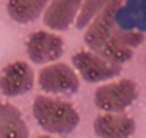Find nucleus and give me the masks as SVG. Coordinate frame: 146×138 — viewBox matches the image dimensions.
<instances>
[{
  "label": "nucleus",
  "instance_id": "obj_1",
  "mask_svg": "<svg viewBox=\"0 0 146 138\" xmlns=\"http://www.w3.org/2000/svg\"><path fill=\"white\" fill-rule=\"evenodd\" d=\"M33 115L37 124L50 134H69L80 122V115L72 104L46 95L36 96Z\"/></svg>",
  "mask_w": 146,
  "mask_h": 138
},
{
  "label": "nucleus",
  "instance_id": "obj_14",
  "mask_svg": "<svg viewBox=\"0 0 146 138\" xmlns=\"http://www.w3.org/2000/svg\"><path fill=\"white\" fill-rule=\"evenodd\" d=\"M36 138H52V137H49V135H39V137H36Z\"/></svg>",
  "mask_w": 146,
  "mask_h": 138
},
{
  "label": "nucleus",
  "instance_id": "obj_9",
  "mask_svg": "<svg viewBox=\"0 0 146 138\" xmlns=\"http://www.w3.org/2000/svg\"><path fill=\"white\" fill-rule=\"evenodd\" d=\"M80 5H82L80 2L54 0L44 10L43 23L53 30H66L75 22Z\"/></svg>",
  "mask_w": 146,
  "mask_h": 138
},
{
  "label": "nucleus",
  "instance_id": "obj_6",
  "mask_svg": "<svg viewBox=\"0 0 146 138\" xmlns=\"http://www.w3.org/2000/svg\"><path fill=\"white\" fill-rule=\"evenodd\" d=\"M35 85V74L29 63L15 60L0 72V91L6 96H20L27 94Z\"/></svg>",
  "mask_w": 146,
  "mask_h": 138
},
{
  "label": "nucleus",
  "instance_id": "obj_13",
  "mask_svg": "<svg viewBox=\"0 0 146 138\" xmlns=\"http://www.w3.org/2000/svg\"><path fill=\"white\" fill-rule=\"evenodd\" d=\"M116 33L119 36V39L126 45L129 46L130 49H135L137 48L142 40H143V35L140 32H133V30H122V29H116Z\"/></svg>",
  "mask_w": 146,
  "mask_h": 138
},
{
  "label": "nucleus",
  "instance_id": "obj_8",
  "mask_svg": "<svg viewBox=\"0 0 146 138\" xmlns=\"http://www.w3.org/2000/svg\"><path fill=\"white\" fill-rule=\"evenodd\" d=\"M93 129L100 138H130L136 131V124L123 114H102L95 119Z\"/></svg>",
  "mask_w": 146,
  "mask_h": 138
},
{
  "label": "nucleus",
  "instance_id": "obj_11",
  "mask_svg": "<svg viewBox=\"0 0 146 138\" xmlns=\"http://www.w3.org/2000/svg\"><path fill=\"white\" fill-rule=\"evenodd\" d=\"M46 2L43 0H16L6 5V10L9 16L22 25H26L32 20H36L46 7Z\"/></svg>",
  "mask_w": 146,
  "mask_h": 138
},
{
  "label": "nucleus",
  "instance_id": "obj_2",
  "mask_svg": "<svg viewBox=\"0 0 146 138\" xmlns=\"http://www.w3.org/2000/svg\"><path fill=\"white\" fill-rule=\"evenodd\" d=\"M139 96V85L129 78L100 85L95 91V104L106 114H117L129 108Z\"/></svg>",
  "mask_w": 146,
  "mask_h": 138
},
{
  "label": "nucleus",
  "instance_id": "obj_3",
  "mask_svg": "<svg viewBox=\"0 0 146 138\" xmlns=\"http://www.w3.org/2000/svg\"><path fill=\"white\" fill-rule=\"evenodd\" d=\"M72 63L80 76L89 84L112 79L120 74V66L108 62L90 50H79L72 56Z\"/></svg>",
  "mask_w": 146,
  "mask_h": 138
},
{
  "label": "nucleus",
  "instance_id": "obj_12",
  "mask_svg": "<svg viewBox=\"0 0 146 138\" xmlns=\"http://www.w3.org/2000/svg\"><path fill=\"white\" fill-rule=\"evenodd\" d=\"M103 6H105V2H99V0H89V2L80 5L79 15L76 19V27L78 29L86 27L92 22V19L100 12Z\"/></svg>",
  "mask_w": 146,
  "mask_h": 138
},
{
  "label": "nucleus",
  "instance_id": "obj_7",
  "mask_svg": "<svg viewBox=\"0 0 146 138\" xmlns=\"http://www.w3.org/2000/svg\"><path fill=\"white\" fill-rule=\"evenodd\" d=\"M26 52L37 65L54 62L63 53V39L52 32L36 30L26 40Z\"/></svg>",
  "mask_w": 146,
  "mask_h": 138
},
{
  "label": "nucleus",
  "instance_id": "obj_10",
  "mask_svg": "<svg viewBox=\"0 0 146 138\" xmlns=\"http://www.w3.org/2000/svg\"><path fill=\"white\" fill-rule=\"evenodd\" d=\"M0 138H29L22 112L9 102H0Z\"/></svg>",
  "mask_w": 146,
  "mask_h": 138
},
{
  "label": "nucleus",
  "instance_id": "obj_4",
  "mask_svg": "<svg viewBox=\"0 0 146 138\" xmlns=\"http://www.w3.org/2000/svg\"><path fill=\"white\" fill-rule=\"evenodd\" d=\"M39 86L50 94H75L80 86V81L75 69L66 63H52L40 69Z\"/></svg>",
  "mask_w": 146,
  "mask_h": 138
},
{
  "label": "nucleus",
  "instance_id": "obj_5",
  "mask_svg": "<svg viewBox=\"0 0 146 138\" xmlns=\"http://www.w3.org/2000/svg\"><path fill=\"white\" fill-rule=\"evenodd\" d=\"M120 7L119 2H109L100 9V12L95 16V19L88 25L85 32V42L89 46L90 52L98 53L106 42L110 39L115 30V17L117 9Z\"/></svg>",
  "mask_w": 146,
  "mask_h": 138
}]
</instances>
